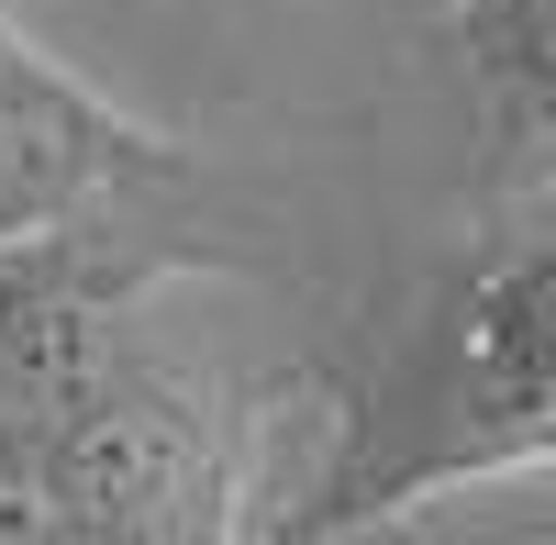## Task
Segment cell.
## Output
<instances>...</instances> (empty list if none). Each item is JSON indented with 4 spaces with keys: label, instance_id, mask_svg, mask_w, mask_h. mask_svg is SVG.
<instances>
[{
    "label": "cell",
    "instance_id": "cell-2",
    "mask_svg": "<svg viewBox=\"0 0 556 545\" xmlns=\"http://www.w3.org/2000/svg\"><path fill=\"white\" fill-rule=\"evenodd\" d=\"M424 457L401 479H434V468H479V457H534L556 445V235L523 245L513 267L456 301L445 324V368H434V413H424ZM390 479V490H401Z\"/></svg>",
    "mask_w": 556,
    "mask_h": 545
},
{
    "label": "cell",
    "instance_id": "cell-5",
    "mask_svg": "<svg viewBox=\"0 0 556 545\" xmlns=\"http://www.w3.org/2000/svg\"><path fill=\"white\" fill-rule=\"evenodd\" d=\"M334 534H424V545H556V445L534 457H479V468H434L379 490L367 512Z\"/></svg>",
    "mask_w": 556,
    "mask_h": 545
},
{
    "label": "cell",
    "instance_id": "cell-1",
    "mask_svg": "<svg viewBox=\"0 0 556 545\" xmlns=\"http://www.w3.org/2000/svg\"><path fill=\"white\" fill-rule=\"evenodd\" d=\"M34 479L56 502V534H223L245 502L235 413L201 379L146 368L134 345L56 413H34Z\"/></svg>",
    "mask_w": 556,
    "mask_h": 545
},
{
    "label": "cell",
    "instance_id": "cell-4",
    "mask_svg": "<svg viewBox=\"0 0 556 545\" xmlns=\"http://www.w3.org/2000/svg\"><path fill=\"white\" fill-rule=\"evenodd\" d=\"M112 356H123V324L67 267V245H0V401H12L23 423L56 413Z\"/></svg>",
    "mask_w": 556,
    "mask_h": 545
},
{
    "label": "cell",
    "instance_id": "cell-3",
    "mask_svg": "<svg viewBox=\"0 0 556 545\" xmlns=\"http://www.w3.org/2000/svg\"><path fill=\"white\" fill-rule=\"evenodd\" d=\"M178 167L167 134L112 112L89 78H67L23 23H0V178L12 190H112V178Z\"/></svg>",
    "mask_w": 556,
    "mask_h": 545
},
{
    "label": "cell",
    "instance_id": "cell-6",
    "mask_svg": "<svg viewBox=\"0 0 556 545\" xmlns=\"http://www.w3.org/2000/svg\"><path fill=\"white\" fill-rule=\"evenodd\" d=\"M456 45L479 67L501 145H556V0H468Z\"/></svg>",
    "mask_w": 556,
    "mask_h": 545
}]
</instances>
